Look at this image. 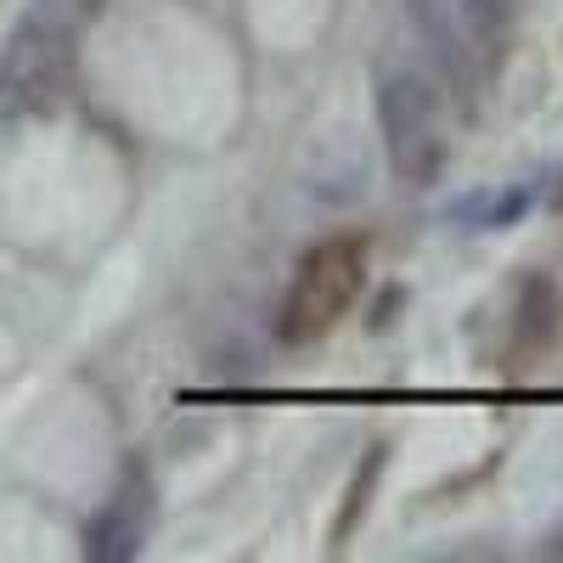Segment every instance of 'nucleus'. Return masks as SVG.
<instances>
[{
    "instance_id": "obj_5",
    "label": "nucleus",
    "mask_w": 563,
    "mask_h": 563,
    "mask_svg": "<svg viewBox=\"0 0 563 563\" xmlns=\"http://www.w3.org/2000/svg\"><path fill=\"white\" fill-rule=\"evenodd\" d=\"M456 18H462L467 52L485 57V74H496L512 40V0H456Z\"/></svg>"
},
{
    "instance_id": "obj_7",
    "label": "nucleus",
    "mask_w": 563,
    "mask_h": 563,
    "mask_svg": "<svg viewBox=\"0 0 563 563\" xmlns=\"http://www.w3.org/2000/svg\"><path fill=\"white\" fill-rule=\"evenodd\" d=\"M384 456H389V445H366V456H361V467H355V485H350V501L339 507L333 530H327V541H333V547H344V536L361 525V512H366V501H372V485H378V474H384Z\"/></svg>"
},
{
    "instance_id": "obj_2",
    "label": "nucleus",
    "mask_w": 563,
    "mask_h": 563,
    "mask_svg": "<svg viewBox=\"0 0 563 563\" xmlns=\"http://www.w3.org/2000/svg\"><path fill=\"white\" fill-rule=\"evenodd\" d=\"M74 79V18L40 7L0 52V102L12 113H52Z\"/></svg>"
},
{
    "instance_id": "obj_4",
    "label": "nucleus",
    "mask_w": 563,
    "mask_h": 563,
    "mask_svg": "<svg viewBox=\"0 0 563 563\" xmlns=\"http://www.w3.org/2000/svg\"><path fill=\"white\" fill-rule=\"evenodd\" d=\"M153 525V485L141 467H130V479L108 496V507L90 519L85 530V558L97 563H113V558H135L141 552V536Z\"/></svg>"
},
{
    "instance_id": "obj_1",
    "label": "nucleus",
    "mask_w": 563,
    "mask_h": 563,
    "mask_svg": "<svg viewBox=\"0 0 563 563\" xmlns=\"http://www.w3.org/2000/svg\"><path fill=\"white\" fill-rule=\"evenodd\" d=\"M361 288H366V238H327V243H316L299 260L288 294H282L276 339L282 344H316V339H327L355 310Z\"/></svg>"
},
{
    "instance_id": "obj_3",
    "label": "nucleus",
    "mask_w": 563,
    "mask_h": 563,
    "mask_svg": "<svg viewBox=\"0 0 563 563\" xmlns=\"http://www.w3.org/2000/svg\"><path fill=\"white\" fill-rule=\"evenodd\" d=\"M378 124H384L389 169L406 186H434V175L445 169V119H440L434 85L406 68H389L378 79Z\"/></svg>"
},
{
    "instance_id": "obj_6",
    "label": "nucleus",
    "mask_w": 563,
    "mask_h": 563,
    "mask_svg": "<svg viewBox=\"0 0 563 563\" xmlns=\"http://www.w3.org/2000/svg\"><path fill=\"white\" fill-rule=\"evenodd\" d=\"M512 333H519V350H525V355H536V350L552 344V333H558V294H552L547 276H530V282H525V305H519Z\"/></svg>"
}]
</instances>
